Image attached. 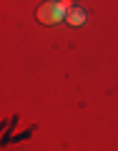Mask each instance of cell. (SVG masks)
Masks as SVG:
<instances>
[{
    "instance_id": "obj_1",
    "label": "cell",
    "mask_w": 118,
    "mask_h": 151,
    "mask_svg": "<svg viewBox=\"0 0 118 151\" xmlns=\"http://www.w3.org/2000/svg\"><path fill=\"white\" fill-rule=\"evenodd\" d=\"M35 18H38V23H43V25H55V23L65 20V8L60 5V3H55V0H50V3H43V5L35 10Z\"/></svg>"
},
{
    "instance_id": "obj_3",
    "label": "cell",
    "mask_w": 118,
    "mask_h": 151,
    "mask_svg": "<svg viewBox=\"0 0 118 151\" xmlns=\"http://www.w3.org/2000/svg\"><path fill=\"white\" fill-rule=\"evenodd\" d=\"M58 3H60V5H63V8H65V13H68V10H70V0H58Z\"/></svg>"
},
{
    "instance_id": "obj_2",
    "label": "cell",
    "mask_w": 118,
    "mask_h": 151,
    "mask_svg": "<svg viewBox=\"0 0 118 151\" xmlns=\"http://www.w3.org/2000/svg\"><path fill=\"white\" fill-rule=\"evenodd\" d=\"M65 23H68V25H83V23H86V13L81 10V8H70L68 13H65Z\"/></svg>"
}]
</instances>
